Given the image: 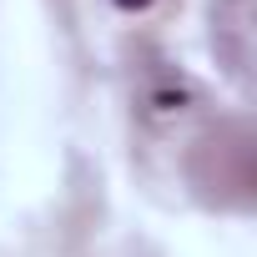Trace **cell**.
<instances>
[{
  "instance_id": "6da1fadb",
  "label": "cell",
  "mask_w": 257,
  "mask_h": 257,
  "mask_svg": "<svg viewBox=\"0 0 257 257\" xmlns=\"http://www.w3.org/2000/svg\"><path fill=\"white\" fill-rule=\"evenodd\" d=\"M116 6H121V11H147L152 0H116Z\"/></svg>"
}]
</instances>
